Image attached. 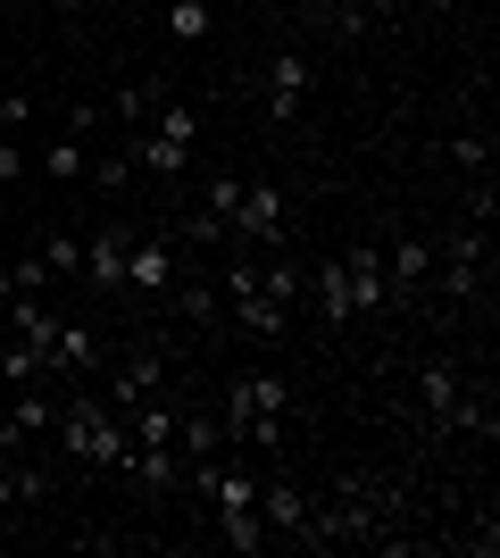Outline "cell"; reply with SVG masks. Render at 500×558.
Returning <instances> with one entry per match:
<instances>
[{"instance_id":"obj_10","label":"cell","mask_w":500,"mask_h":558,"mask_svg":"<svg viewBox=\"0 0 500 558\" xmlns=\"http://www.w3.org/2000/svg\"><path fill=\"white\" fill-rule=\"evenodd\" d=\"M342 283H351V317H376V308L392 301V283H383V251H367V242L342 251Z\"/></svg>"},{"instance_id":"obj_6","label":"cell","mask_w":500,"mask_h":558,"mask_svg":"<svg viewBox=\"0 0 500 558\" xmlns=\"http://www.w3.org/2000/svg\"><path fill=\"white\" fill-rule=\"evenodd\" d=\"M167 384V350L159 342H134L118 359V367H109V384H100V400H109V409H134V400H150Z\"/></svg>"},{"instance_id":"obj_14","label":"cell","mask_w":500,"mask_h":558,"mask_svg":"<svg viewBox=\"0 0 500 558\" xmlns=\"http://www.w3.org/2000/svg\"><path fill=\"white\" fill-rule=\"evenodd\" d=\"M217 542H225V550H242V558H251V550H267V542H276V534H267L259 500H242V509H217Z\"/></svg>"},{"instance_id":"obj_17","label":"cell","mask_w":500,"mask_h":558,"mask_svg":"<svg viewBox=\"0 0 500 558\" xmlns=\"http://www.w3.org/2000/svg\"><path fill=\"white\" fill-rule=\"evenodd\" d=\"M209 34H217L209 0H167V43H209Z\"/></svg>"},{"instance_id":"obj_28","label":"cell","mask_w":500,"mask_h":558,"mask_svg":"<svg viewBox=\"0 0 500 558\" xmlns=\"http://www.w3.org/2000/svg\"><path fill=\"white\" fill-rule=\"evenodd\" d=\"M417 9H434V17H442V9H451V0H417Z\"/></svg>"},{"instance_id":"obj_22","label":"cell","mask_w":500,"mask_h":558,"mask_svg":"<svg viewBox=\"0 0 500 558\" xmlns=\"http://www.w3.org/2000/svg\"><path fill=\"white\" fill-rule=\"evenodd\" d=\"M42 267H50V276H84V242H75V233H50V242H42Z\"/></svg>"},{"instance_id":"obj_18","label":"cell","mask_w":500,"mask_h":558,"mask_svg":"<svg viewBox=\"0 0 500 558\" xmlns=\"http://www.w3.org/2000/svg\"><path fill=\"white\" fill-rule=\"evenodd\" d=\"M317 317H326V326H351V283H342V258H326V267H317Z\"/></svg>"},{"instance_id":"obj_31","label":"cell","mask_w":500,"mask_h":558,"mask_svg":"<svg viewBox=\"0 0 500 558\" xmlns=\"http://www.w3.org/2000/svg\"><path fill=\"white\" fill-rule=\"evenodd\" d=\"M0 342H9V326H0Z\"/></svg>"},{"instance_id":"obj_30","label":"cell","mask_w":500,"mask_h":558,"mask_svg":"<svg viewBox=\"0 0 500 558\" xmlns=\"http://www.w3.org/2000/svg\"><path fill=\"white\" fill-rule=\"evenodd\" d=\"M59 9H84V0H59Z\"/></svg>"},{"instance_id":"obj_27","label":"cell","mask_w":500,"mask_h":558,"mask_svg":"<svg viewBox=\"0 0 500 558\" xmlns=\"http://www.w3.org/2000/svg\"><path fill=\"white\" fill-rule=\"evenodd\" d=\"M9 292H17V283H9V267H0V308H9Z\"/></svg>"},{"instance_id":"obj_8","label":"cell","mask_w":500,"mask_h":558,"mask_svg":"<svg viewBox=\"0 0 500 558\" xmlns=\"http://www.w3.org/2000/svg\"><path fill=\"white\" fill-rule=\"evenodd\" d=\"M309 109V59H267V125H301Z\"/></svg>"},{"instance_id":"obj_29","label":"cell","mask_w":500,"mask_h":558,"mask_svg":"<svg viewBox=\"0 0 500 558\" xmlns=\"http://www.w3.org/2000/svg\"><path fill=\"white\" fill-rule=\"evenodd\" d=\"M309 9H326V17H333V9H342V0H309Z\"/></svg>"},{"instance_id":"obj_1","label":"cell","mask_w":500,"mask_h":558,"mask_svg":"<svg viewBox=\"0 0 500 558\" xmlns=\"http://www.w3.org/2000/svg\"><path fill=\"white\" fill-rule=\"evenodd\" d=\"M259 417H292L284 375H234V384L217 392V425H225V442H242V425H259Z\"/></svg>"},{"instance_id":"obj_3","label":"cell","mask_w":500,"mask_h":558,"mask_svg":"<svg viewBox=\"0 0 500 558\" xmlns=\"http://www.w3.org/2000/svg\"><path fill=\"white\" fill-rule=\"evenodd\" d=\"M100 367H109L100 333L75 326V317H59V333H50V392H75V384H93Z\"/></svg>"},{"instance_id":"obj_15","label":"cell","mask_w":500,"mask_h":558,"mask_svg":"<svg viewBox=\"0 0 500 558\" xmlns=\"http://www.w3.org/2000/svg\"><path fill=\"white\" fill-rule=\"evenodd\" d=\"M217 442H225V425H217L209 409H175V450H184V466L217 459Z\"/></svg>"},{"instance_id":"obj_26","label":"cell","mask_w":500,"mask_h":558,"mask_svg":"<svg viewBox=\"0 0 500 558\" xmlns=\"http://www.w3.org/2000/svg\"><path fill=\"white\" fill-rule=\"evenodd\" d=\"M17 175H25V150H17V134H9L0 142V184H17Z\"/></svg>"},{"instance_id":"obj_2","label":"cell","mask_w":500,"mask_h":558,"mask_svg":"<svg viewBox=\"0 0 500 558\" xmlns=\"http://www.w3.org/2000/svg\"><path fill=\"white\" fill-rule=\"evenodd\" d=\"M284 226H292L284 184H242V209H234V226H225V242H234V251H284Z\"/></svg>"},{"instance_id":"obj_21","label":"cell","mask_w":500,"mask_h":558,"mask_svg":"<svg viewBox=\"0 0 500 558\" xmlns=\"http://www.w3.org/2000/svg\"><path fill=\"white\" fill-rule=\"evenodd\" d=\"M259 292H267V301H301V267H284V258H259Z\"/></svg>"},{"instance_id":"obj_16","label":"cell","mask_w":500,"mask_h":558,"mask_svg":"<svg viewBox=\"0 0 500 558\" xmlns=\"http://www.w3.org/2000/svg\"><path fill=\"white\" fill-rule=\"evenodd\" d=\"M225 308H234L242 326H251V342H284V317H292L284 301H267V292H242V301H225Z\"/></svg>"},{"instance_id":"obj_25","label":"cell","mask_w":500,"mask_h":558,"mask_svg":"<svg viewBox=\"0 0 500 558\" xmlns=\"http://www.w3.org/2000/svg\"><path fill=\"white\" fill-rule=\"evenodd\" d=\"M100 117H109V109H93V100H75V109H68V134H75V142H84V134H100Z\"/></svg>"},{"instance_id":"obj_13","label":"cell","mask_w":500,"mask_h":558,"mask_svg":"<svg viewBox=\"0 0 500 558\" xmlns=\"http://www.w3.org/2000/svg\"><path fill=\"white\" fill-rule=\"evenodd\" d=\"M167 301H175V317H184V326H217V317H225V292H217L209 276H175V292H167Z\"/></svg>"},{"instance_id":"obj_20","label":"cell","mask_w":500,"mask_h":558,"mask_svg":"<svg viewBox=\"0 0 500 558\" xmlns=\"http://www.w3.org/2000/svg\"><path fill=\"white\" fill-rule=\"evenodd\" d=\"M159 100H167V93H159V84H125V93H118V100H109V117H118V125H143V117H150V109H159Z\"/></svg>"},{"instance_id":"obj_24","label":"cell","mask_w":500,"mask_h":558,"mask_svg":"<svg viewBox=\"0 0 500 558\" xmlns=\"http://www.w3.org/2000/svg\"><path fill=\"white\" fill-rule=\"evenodd\" d=\"M34 125V93H0V134H25Z\"/></svg>"},{"instance_id":"obj_9","label":"cell","mask_w":500,"mask_h":558,"mask_svg":"<svg viewBox=\"0 0 500 558\" xmlns=\"http://www.w3.org/2000/svg\"><path fill=\"white\" fill-rule=\"evenodd\" d=\"M417 409H426L434 425H451L459 409H467V375H459V359H426V367H417Z\"/></svg>"},{"instance_id":"obj_23","label":"cell","mask_w":500,"mask_h":558,"mask_svg":"<svg viewBox=\"0 0 500 558\" xmlns=\"http://www.w3.org/2000/svg\"><path fill=\"white\" fill-rule=\"evenodd\" d=\"M451 159H459V175H492V134H459Z\"/></svg>"},{"instance_id":"obj_12","label":"cell","mask_w":500,"mask_h":558,"mask_svg":"<svg viewBox=\"0 0 500 558\" xmlns=\"http://www.w3.org/2000/svg\"><path fill=\"white\" fill-rule=\"evenodd\" d=\"M434 276V242H417V233H401L392 251H383V283H392V301H408L417 283Z\"/></svg>"},{"instance_id":"obj_5","label":"cell","mask_w":500,"mask_h":558,"mask_svg":"<svg viewBox=\"0 0 500 558\" xmlns=\"http://www.w3.org/2000/svg\"><path fill=\"white\" fill-rule=\"evenodd\" d=\"M175 276H184V267H175V242H167V233H134V242H125V292H134V301H167Z\"/></svg>"},{"instance_id":"obj_4","label":"cell","mask_w":500,"mask_h":558,"mask_svg":"<svg viewBox=\"0 0 500 558\" xmlns=\"http://www.w3.org/2000/svg\"><path fill=\"white\" fill-rule=\"evenodd\" d=\"M434 267H442V292H451V301H476V292H484V267H492L484 226H459L451 242H434Z\"/></svg>"},{"instance_id":"obj_11","label":"cell","mask_w":500,"mask_h":558,"mask_svg":"<svg viewBox=\"0 0 500 558\" xmlns=\"http://www.w3.org/2000/svg\"><path fill=\"white\" fill-rule=\"evenodd\" d=\"M125 242H134L125 226L84 233V283H93V292H125Z\"/></svg>"},{"instance_id":"obj_19","label":"cell","mask_w":500,"mask_h":558,"mask_svg":"<svg viewBox=\"0 0 500 558\" xmlns=\"http://www.w3.org/2000/svg\"><path fill=\"white\" fill-rule=\"evenodd\" d=\"M84 167H93V159H84V142H75V134H50V150H42V175H50V184H75Z\"/></svg>"},{"instance_id":"obj_7","label":"cell","mask_w":500,"mask_h":558,"mask_svg":"<svg viewBox=\"0 0 500 558\" xmlns=\"http://www.w3.org/2000/svg\"><path fill=\"white\" fill-rule=\"evenodd\" d=\"M259 517L276 542H301L309 534V492L292 484V475H259Z\"/></svg>"}]
</instances>
